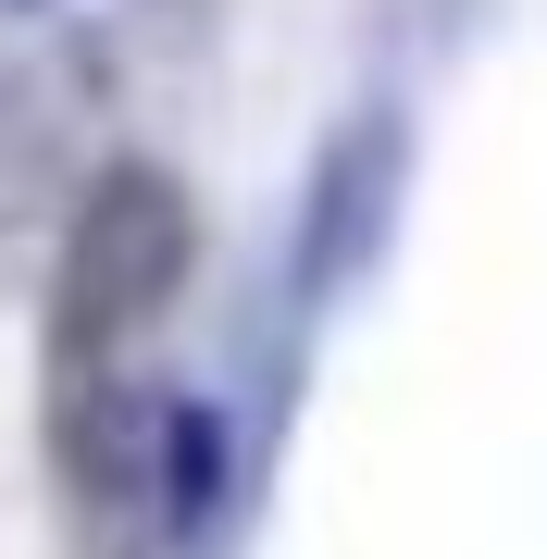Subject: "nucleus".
<instances>
[{"label":"nucleus","instance_id":"nucleus-1","mask_svg":"<svg viewBox=\"0 0 547 559\" xmlns=\"http://www.w3.org/2000/svg\"><path fill=\"white\" fill-rule=\"evenodd\" d=\"M187 274H200V200L175 162L112 150L100 175L62 200V261H50V336L62 360H112L124 336H150Z\"/></svg>","mask_w":547,"mask_h":559},{"label":"nucleus","instance_id":"nucleus-2","mask_svg":"<svg viewBox=\"0 0 547 559\" xmlns=\"http://www.w3.org/2000/svg\"><path fill=\"white\" fill-rule=\"evenodd\" d=\"M411 138L399 100H348L324 124V150L299 162V224H286V286H299V311H336L373 286V261L399 249V212H411Z\"/></svg>","mask_w":547,"mask_h":559},{"label":"nucleus","instance_id":"nucleus-3","mask_svg":"<svg viewBox=\"0 0 547 559\" xmlns=\"http://www.w3.org/2000/svg\"><path fill=\"white\" fill-rule=\"evenodd\" d=\"M224 510H237V411L200 399V385H150V498H138V522L200 547Z\"/></svg>","mask_w":547,"mask_h":559},{"label":"nucleus","instance_id":"nucleus-4","mask_svg":"<svg viewBox=\"0 0 547 559\" xmlns=\"http://www.w3.org/2000/svg\"><path fill=\"white\" fill-rule=\"evenodd\" d=\"M62 187V138H50V100L25 75H0V224H38Z\"/></svg>","mask_w":547,"mask_h":559},{"label":"nucleus","instance_id":"nucleus-5","mask_svg":"<svg viewBox=\"0 0 547 559\" xmlns=\"http://www.w3.org/2000/svg\"><path fill=\"white\" fill-rule=\"evenodd\" d=\"M0 13H50V0H0Z\"/></svg>","mask_w":547,"mask_h":559}]
</instances>
